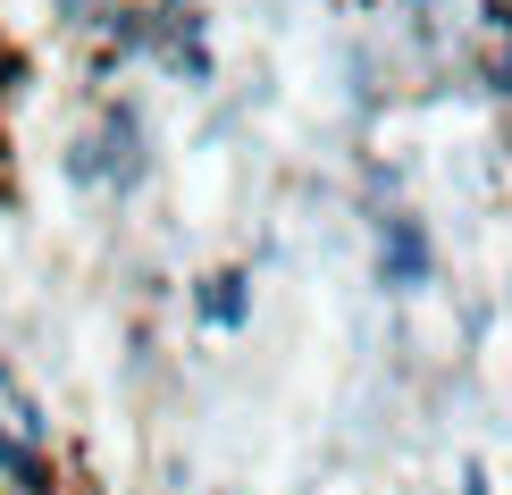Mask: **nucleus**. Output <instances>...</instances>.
<instances>
[{
	"instance_id": "obj_1",
	"label": "nucleus",
	"mask_w": 512,
	"mask_h": 495,
	"mask_svg": "<svg viewBox=\"0 0 512 495\" xmlns=\"http://www.w3.org/2000/svg\"><path fill=\"white\" fill-rule=\"evenodd\" d=\"M93 135H101V193H110V202H135V193L152 185V118L126 93H110L93 110Z\"/></svg>"
},
{
	"instance_id": "obj_2",
	"label": "nucleus",
	"mask_w": 512,
	"mask_h": 495,
	"mask_svg": "<svg viewBox=\"0 0 512 495\" xmlns=\"http://www.w3.org/2000/svg\"><path fill=\"white\" fill-rule=\"evenodd\" d=\"M378 286L395 294H429L437 286V244H429V219H420V210H378Z\"/></svg>"
},
{
	"instance_id": "obj_3",
	"label": "nucleus",
	"mask_w": 512,
	"mask_h": 495,
	"mask_svg": "<svg viewBox=\"0 0 512 495\" xmlns=\"http://www.w3.org/2000/svg\"><path fill=\"white\" fill-rule=\"evenodd\" d=\"M194 319L210 336H244L252 328V269H210L194 277Z\"/></svg>"
},
{
	"instance_id": "obj_4",
	"label": "nucleus",
	"mask_w": 512,
	"mask_h": 495,
	"mask_svg": "<svg viewBox=\"0 0 512 495\" xmlns=\"http://www.w3.org/2000/svg\"><path fill=\"white\" fill-rule=\"evenodd\" d=\"M0 495H59V454L0 428Z\"/></svg>"
},
{
	"instance_id": "obj_5",
	"label": "nucleus",
	"mask_w": 512,
	"mask_h": 495,
	"mask_svg": "<svg viewBox=\"0 0 512 495\" xmlns=\"http://www.w3.org/2000/svg\"><path fill=\"white\" fill-rule=\"evenodd\" d=\"M479 42H496V59H487V84L512 101V0H479Z\"/></svg>"
},
{
	"instance_id": "obj_6",
	"label": "nucleus",
	"mask_w": 512,
	"mask_h": 495,
	"mask_svg": "<svg viewBox=\"0 0 512 495\" xmlns=\"http://www.w3.org/2000/svg\"><path fill=\"white\" fill-rule=\"evenodd\" d=\"M59 177H68V193H101V135H93V118L59 143Z\"/></svg>"
},
{
	"instance_id": "obj_7",
	"label": "nucleus",
	"mask_w": 512,
	"mask_h": 495,
	"mask_svg": "<svg viewBox=\"0 0 512 495\" xmlns=\"http://www.w3.org/2000/svg\"><path fill=\"white\" fill-rule=\"evenodd\" d=\"M152 68H160V76H177V84H194V93H202V84L219 76V59H210V42H168V51L152 59Z\"/></svg>"
},
{
	"instance_id": "obj_8",
	"label": "nucleus",
	"mask_w": 512,
	"mask_h": 495,
	"mask_svg": "<svg viewBox=\"0 0 512 495\" xmlns=\"http://www.w3.org/2000/svg\"><path fill=\"white\" fill-rule=\"evenodd\" d=\"M26 76H34V68H26V51H17V42L0 34V101H9V93H26Z\"/></svg>"
},
{
	"instance_id": "obj_9",
	"label": "nucleus",
	"mask_w": 512,
	"mask_h": 495,
	"mask_svg": "<svg viewBox=\"0 0 512 495\" xmlns=\"http://www.w3.org/2000/svg\"><path fill=\"white\" fill-rule=\"evenodd\" d=\"M42 9H51V17H59V26H84V17H93V9H101V0H42Z\"/></svg>"
},
{
	"instance_id": "obj_10",
	"label": "nucleus",
	"mask_w": 512,
	"mask_h": 495,
	"mask_svg": "<svg viewBox=\"0 0 512 495\" xmlns=\"http://www.w3.org/2000/svg\"><path fill=\"white\" fill-rule=\"evenodd\" d=\"M462 495H496L487 487V462H462Z\"/></svg>"
}]
</instances>
